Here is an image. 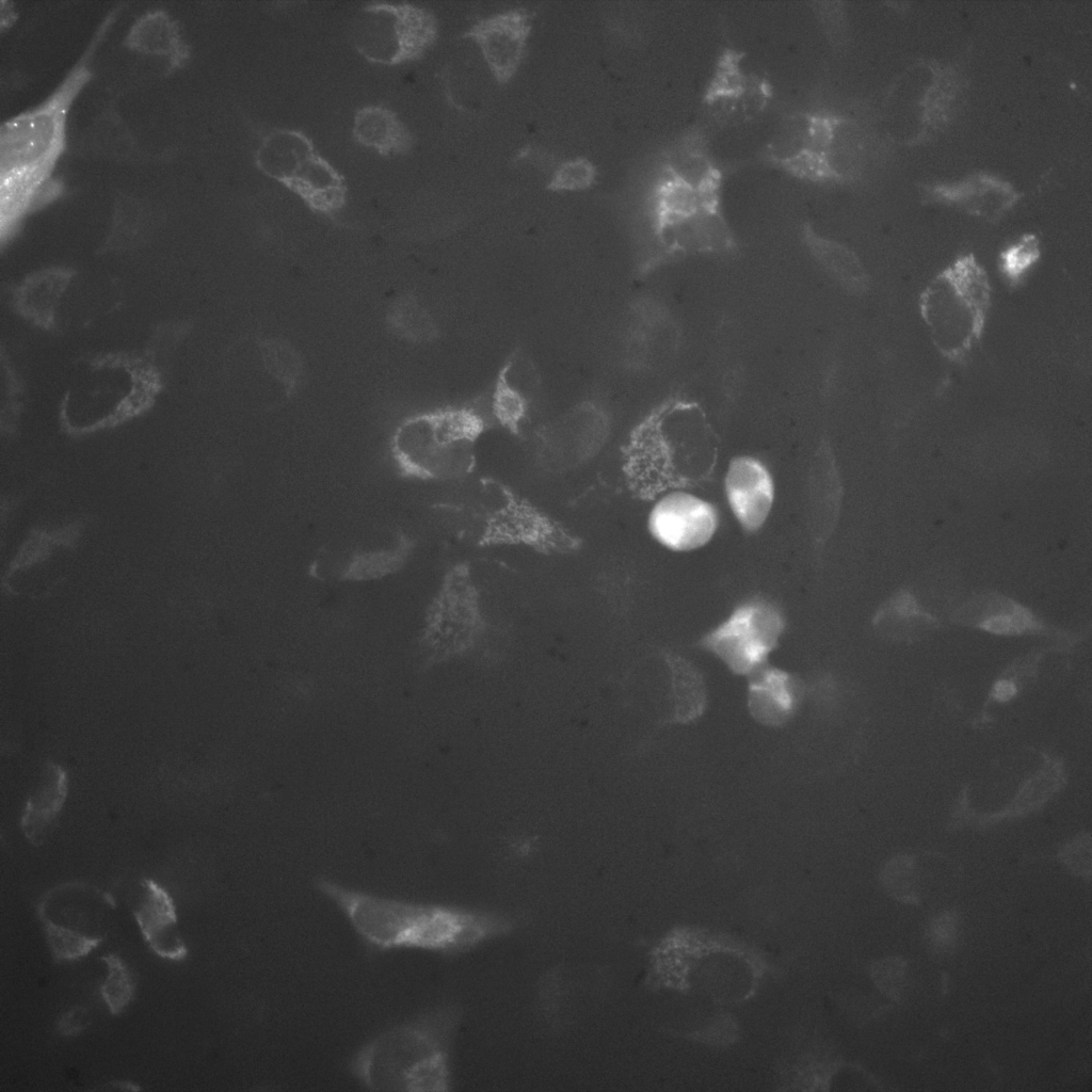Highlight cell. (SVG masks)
<instances>
[{"instance_id":"3957f363","label":"cell","mask_w":1092,"mask_h":1092,"mask_svg":"<svg viewBox=\"0 0 1092 1092\" xmlns=\"http://www.w3.org/2000/svg\"><path fill=\"white\" fill-rule=\"evenodd\" d=\"M315 887L338 908L359 938L378 951L453 953L501 935L511 927L499 915L392 898L328 879H318Z\"/></svg>"},{"instance_id":"1f68e13d","label":"cell","mask_w":1092,"mask_h":1092,"mask_svg":"<svg viewBox=\"0 0 1092 1092\" xmlns=\"http://www.w3.org/2000/svg\"><path fill=\"white\" fill-rule=\"evenodd\" d=\"M873 626L885 637L898 641H913L938 627V621L926 612L910 591L901 589L878 610Z\"/></svg>"},{"instance_id":"5bb4252c","label":"cell","mask_w":1092,"mask_h":1092,"mask_svg":"<svg viewBox=\"0 0 1092 1092\" xmlns=\"http://www.w3.org/2000/svg\"><path fill=\"white\" fill-rule=\"evenodd\" d=\"M785 628L781 611L764 599L738 606L707 632L698 645L718 657L730 672L749 676L767 663Z\"/></svg>"},{"instance_id":"ffe728a7","label":"cell","mask_w":1092,"mask_h":1092,"mask_svg":"<svg viewBox=\"0 0 1092 1092\" xmlns=\"http://www.w3.org/2000/svg\"><path fill=\"white\" fill-rule=\"evenodd\" d=\"M805 692L797 675L765 663L749 675L746 707L759 724L782 727L796 716Z\"/></svg>"},{"instance_id":"60d3db41","label":"cell","mask_w":1092,"mask_h":1092,"mask_svg":"<svg viewBox=\"0 0 1092 1092\" xmlns=\"http://www.w3.org/2000/svg\"><path fill=\"white\" fill-rule=\"evenodd\" d=\"M110 1088H113V1089H116V1090H123V1091H140L141 1090V1087L138 1083H134V1082H131V1081H128V1080H113V1081H110V1082L106 1083L105 1086L100 1087V1089H110Z\"/></svg>"},{"instance_id":"2e32d148","label":"cell","mask_w":1092,"mask_h":1092,"mask_svg":"<svg viewBox=\"0 0 1092 1092\" xmlns=\"http://www.w3.org/2000/svg\"><path fill=\"white\" fill-rule=\"evenodd\" d=\"M485 626L470 565L459 562L446 573L431 605L427 639L440 653L457 654L471 647Z\"/></svg>"},{"instance_id":"8992f818","label":"cell","mask_w":1092,"mask_h":1092,"mask_svg":"<svg viewBox=\"0 0 1092 1092\" xmlns=\"http://www.w3.org/2000/svg\"><path fill=\"white\" fill-rule=\"evenodd\" d=\"M862 149L856 123L836 109L819 106L784 115L761 157L793 179L835 187L857 178Z\"/></svg>"},{"instance_id":"d6a6232c","label":"cell","mask_w":1092,"mask_h":1092,"mask_svg":"<svg viewBox=\"0 0 1092 1092\" xmlns=\"http://www.w3.org/2000/svg\"><path fill=\"white\" fill-rule=\"evenodd\" d=\"M807 246L837 278L853 291H864L868 285L865 270L856 255L840 243L817 235L809 225L803 227Z\"/></svg>"},{"instance_id":"cb8c5ba5","label":"cell","mask_w":1092,"mask_h":1092,"mask_svg":"<svg viewBox=\"0 0 1092 1092\" xmlns=\"http://www.w3.org/2000/svg\"><path fill=\"white\" fill-rule=\"evenodd\" d=\"M539 385V372L530 357L521 350L511 354L497 376L489 398L494 422L513 434H519Z\"/></svg>"},{"instance_id":"ac0fdd59","label":"cell","mask_w":1092,"mask_h":1092,"mask_svg":"<svg viewBox=\"0 0 1092 1092\" xmlns=\"http://www.w3.org/2000/svg\"><path fill=\"white\" fill-rule=\"evenodd\" d=\"M532 13L510 9L476 20L462 37L473 42L494 79L508 83L524 59L532 29Z\"/></svg>"},{"instance_id":"44dd1931","label":"cell","mask_w":1092,"mask_h":1092,"mask_svg":"<svg viewBox=\"0 0 1092 1092\" xmlns=\"http://www.w3.org/2000/svg\"><path fill=\"white\" fill-rule=\"evenodd\" d=\"M728 505L746 532H755L765 524L774 498V486L767 467L752 456H737L725 475Z\"/></svg>"},{"instance_id":"4fadbf2b","label":"cell","mask_w":1092,"mask_h":1092,"mask_svg":"<svg viewBox=\"0 0 1092 1092\" xmlns=\"http://www.w3.org/2000/svg\"><path fill=\"white\" fill-rule=\"evenodd\" d=\"M435 16L410 2L378 1L363 5L352 26V43L367 62L400 66L423 57L437 37Z\"/></svg>"},{"instance_id":"6da1fadb","label":"cell","mask_w":1092,"mask_h":1092,"mask_svg":"<svg viewBox=\"0 0 1092 1092\" xmlns=\"http://www.w3.org/2000/svg\"><path fill=\"white\" fill-rule=\"evenodd\" d=\"M724 172L703 129L662 155L648 194L651 250L642 270L694 255H729L737 241L723 208Z\"/></svg>"},{"instance_id":"7402d4cb","label":"cell","mask_w":1092,"mask_h":1092,"mask_svg":"<svg viewBox=\"0 0 1092 1092\" xmlns=\"http://www.w3.org/2000/svg\"><path fill=\"white\" fill-rule=\"evenodd\" d=\"M142 896L132 911L141 934L149 949L168 961H181L188 947L180 934L176 906L171 894L158 882L145 878Z\"/></svg>"},{"instance_id":"8fae6325","label":"cell","mask_w":1092,"mask_h":1092,"mask_svg":"<svg viewBox=\"0 0 1092 1092\" xmlns=\"http://www.w3.org/2000/svg\"><path fill=\"white\" fill-rule=\"evenodd\" d=\"M255 164L314 212L331 215L347 205L344 175L303 130L279 127L267 132L257 146Z\"/></svg>"},{"instance_id":"f35d334b","label":"cell","mask_w":1092,"mask_h":1092,"mask_svg":"<svg viewBox=\"0 0 1092 1092\" xmlns=\"http://www.w3.org/2000/svg\"><path fill=\"white\" fill-rule=\"evenodd\" d=\"M956 935V924L950 916H942L930 928L929 940L938 949L950 946Z\"/></svg>"},{"instance_id":"74e56055","label":"cell","mask_w":1092,"mask_h":1092,"mask_svg":"<svg viewBox=\"0 0 1092 1092\" xmlns=\"http://www.w3.org/2000/svg\"><path fill=\"white\" fill-rule=\"evenodd\" d=\"M90 1023L91 1018L87 1009L83 1006H76L59 1017L57 1029L60 1034L71 1037L85 1030Z\"/></svg>"},{"instance_id":"484cf974","label":"cell","mask_w":1092,"mask_h":1092,"mask_svg":"<svg viewBox=\"0 0 1092 1092\" xmlns=\"http://www.w3.org/2000/svg\"><path fill=\"white\" fill-rule=\"evenodd\" d=\"M351 132L362 147L386 158L406 155L414 143L410 127L400 115L381 103L357 108L352 117Z\"/></svg>"},{"instance_id":"e575fe53","label":"cell","mask_w":1092,"mask_h":1092,"mask_svg":"<svg viewBox=\"0 0 1092 1092\" xmlns=\"http://www.w3.org/2000/svg\"><path fill=\"white\" fill-rule=\"evenodd\" d=\"M1041 257L1038 237L1033 234L1023 235L1016 242L1003 248L998 256V269L1006 283L1016 288L1035 266Z\"/></svg>"},{"instance_id":"277c9868","label":"cell","mask_w":1092,"mask_h":1092,"mask_svg":"<svg viewBox=\"0 0 1092 1092\" xmlns=\"http://www.w3.org/2000/svg\"><path fill=\"white\" fill-rule=\"evenodd\" d=\"M718 436L703 407L669 398L630 432L622 448V473L640 500L705 482L714 470Z\"/></svg>"},{"instance_id":"7a4b0ae2","label":"cell","mask_w":1092,"mask_h":1092,"mask_svg":"<svg viewBox=\"0 0 1092 1092\" xmlns=\"http://www.w3.org/2000/svg\"><path fill=\"white\" fill-rule=\"evenodd\" d=\"M121 10L119 4L105 15L81 55L42 101L1 124L2 239L10 237L29 214L63 194V181L55 178L53 172L66 147L68 113L92 79V58Z\"/></svg>"},{"instance_id":"d4e9b609","label":"cell","mask_w":1092,"mask_h":1092,"mask_svg":"<svg viewBox=\"0 0 1092 1092\" xmlns=\"http://www.w3.org/2000/svg\"><path fill=\"white\" fill-rule=\"evenodd\" d=\"M129 50L160 57L167 63V73L182 68L191 57L179 23L164 10H148L130 26L124 42Z\"/></svg>"},{"instance_id":"9a60e30c","label":"cell","mask_w":1092,"mask_h":1092,"mask_svg":"<svg viewBox=\"0 0 1092 1092\" xmlns=\"http://www.w3.org/2000/svg\"><path fill=\"white\" fill-rule=\"evenodd\" d=\"M773 97L771 80L751 66L748 53L724 46L704 86L702 103L713 121L734 126L759 117Z\"/></svg>"},{"instance_id":"ba28073f","label":"cell","mask_w":1092,"mask_h":1092,"mask_svg":"<svg viewBox=\"0 0 1092 1092\" xmlns=\"http://www.w3.org/2000/svg\"><path fill=\"white\" fill-rule=\"evenodd\" d=\"M493 423L489 400L421 414L399 428L395 451L403 467L417 477L463 478L473 470L477 443Z\"/></svg>"},{"instance_id":"d6986e66","label":"cell","mask_w":1092,"mask_h":1092,"mask_svg":"<svg viewBox=\"0 0 1092 1092\" xmlns=\"http://www.w3.org/2000/svg\"><path fill=\"white\" fill-rule=\"evenodd\" d=\"M952 621L998 636L1042 635L1071 645L1074 638L1045 624L1030 609L996 592H983L952 614Z\"/></svg>"},{"instance_id":"83f0119b","label":"cell","mask_w":1092,"mask_h":1092,"mask_svg":"<svg viewBox=\"0 0 1092 1092\" xmlns=\"http://www.w3.org/2000/svg\"><path fill=\"white\" fill-rule=\"evenodd\" d=\"M839 478L831 450L822 447L808 481L809 526L816 543L824 542L837 523L842 495Z\"/></svg>"},{"instance_id":"4dcf8cb0","label":"cell","mask_w":1092,"mask_h":1092,"mask_svg":"<svg viewBox=\"0 0 1092 1092\" xmlns=\"http://www.w3.org/2000/svg\"><path fill=\"white\" fill-rule=\"evenodd\" d=\"M664 660L670 671L673 705L670 722L687 724L697 720L707 706V690L702 673L676 653L665 652Z\"/></svg>"},{"instance_id":"9c48e42d","label":"cell","mask_w":1092,"mask_h":1092,"mask_svg":"<svg viewBox=\"0 0 1092 1092\" xmlns=\"http://www.w3.org/2000/svg\"><path fill=\"white\" fill-rule=\"evenodd\" d=\"M479 547L518 546L553 556L582 547V539L537 505L494 478L479 480L471 507Z\"/></svg>"},{"instance_id":"f546056e","label":"cell","mask_w":1092,"mask_h":1092,"mask_svg":"<svg viewBox=\"0 0 1092 1092\" xmlns=\"http://www.w3.org/2000/svg\"><path fill=\"white\" fill-rule=\"evenodd\" d=\"M85 525L86 519L79 518L55 529L32 528L4 572L3 589L14 593L10 584L12 577L47 562L57 548L75 549Z\"/></svg>"},{"instance_id":"5b68a950","label":"cell","mask_w":1092,"mask_h":1092,"mask_svg":"<svg viewBox=\"0 0 1092 1092\" xmlns=\"http://www.w3.org/2000/svg\"><path fill=\"white\" fill-rule=\"evenodd\" d=\"M452 1024L450 1012L433 1010L391 1026L354 1054L350 1071L373 1091H447Z\"/></svg>"},{"instance_id":"603a6c76","label":"cell","mask_w":1092,"mask_h":1092,"mask_svg":"<svg viewBox=\"0 0 1092 1092\" xmlns=\"http://www.w3.org/2000/svg\"><path fill=\"white\" fill-rule=\"evenodd\" d=\"M932 198L995 223L1022 197L1008 181L986 173H974L962 180L926 188Z\"/></svg>"},{"instance_id":"836d02e7","label":"cell","mask_w":1092,"mask_h":1092,"mask_svg":"<svg viewBox=\"0 0 1092 1092\" xmlns=\"http://www.w3.org/2000/svg\"><path fill=\"white\" fill-rule=\"evenodd\" d=\"M929 870L914 857L895 860L887 867L886 885L896 898L918 904L935 893V880Z\"/></svg>"},{"instance_id":"d590c367","label":"cell","mask_w":1092,"mask_h":1092,"mask_svg":"<svg viewBox=\"0 0 1092 1092\" xmlns=\"http://www.w3.org/2000/svg\"><path fill=\"white\" fill-rule=\"evenodd\" d=\"M106 963L107 977L100 985V995L113 1015L121 1014L131 1002L135 992L130 969L121 957L107 953L100 957Z\"/></svg>"},{"instance_id":"ab89813d","label":"cell","mask_w":1092,"mask_h":1092,"mask_svg":"<svg viewBox=\"0 0 1092 1092\" xmlns=\"http://www.w3.org/2000/svg\"><path fill=\"white\" fill-rule=\"evenodd\" d=\"M1018 690L1019 687L1015 679L1001 676L992 687L990 700L998 703L1009 702L1017 694Z\"/></svg>"},{"instance_id":"30bf717a","label":"cell","mask_w":1092,"mask_h":1092,"mask_svg":"<svg viewBox=\"0 0 1092 1092\" xmlns=\"http://www.w3.org/2000/svg\"><path fill=\"white\" fill-rule=\"evenodd\" d=\"M157 375L146 360L131 355H108L92 359L85 378L79 379L66 397L61 419L85 415L75 437L115 427L138 415L158 389Z\"/></svg>"},{"instance_id":"8d00e7d4","label":"cell","mask_w":1092,"mask_h":1092,"mask_svg":"<svg viewBox=\"0 0 1092 1092\" xmlns=\"http://www.w3.org/2000/svg\"><path fill=\"white\" fill-rule=\"evenodd\" d=\"M597 170L592 161L576 157L562 162L553 172L546 189L551 192L583 191L593 186Z\"/></svg>"},{"instance_id":"f1b7e54d","label":"cell","mask_w":1092,"mask_h":1092,"mask_svg":"<svg viewBox=\"0 0 1092 1092\" xmlns=\"http://www.w3.org/2000/svg\"><path fill=\"white\" fill-rule=\"evenodd\" d=\"M71 277L70 270L61 268L33 273L16 290L15 304L18 311L36 325L52 326L57 308Z\"/></svg>"},{"instance_id":"7c38bea8","label":"cell","mask_w":1092,"mask_h":1092,"mask_svg":"<svg viewBox=\"0 0 1092 1092\" xmlns=\"http://www.w3.org/2000/svg\"><path fill=\"white\" fill-rule=\"evenodd\" d=\"M114 909L110 894L84 882H65L47 890L37 916L53 960L76 961L98 947Z\"/></svg>"},{"instance_id":"e0dca14e","label":"cell","mask_w":1092,"mask_h":1092,"mask_svg":"<svg viewBox=\"0 0 1092 1092\" xmlns=\"http://www.w3.org/2000/svg\"><path fill=\"white\" fill-rule=\"evenodd\" d=\"M647 517L651 536L673 551H689L707 544L718 527V514L709 502L682 491L658 498Z\"/></svg>"},{"instance_id":"52a82bcc","label":"cell","mask_w":1092,"mask_h":1092,"mask_svg":"<svg viewBox=\"0 0 1092 1092\" xmlns=\"http://www.w3.org/2000/svg\"><path fill=\"white\" fill-rule=\"evenodd\" d=\"M992 288L974 254H963L941 270L920 292L918 308L936 351L963 362L981 339Z\"/></svg>"},{"instance_id":"4316f807","label":"cell","mask_w":1092,"mask_h":1092,"mask_svg":"<svg viewBox=\"0 0 1092 1092\" xmlns=\"http://www.w3.org/2000/svg\"><path fill=\"white\" fill-rule=\"evenodd\" d=\"M68 794V774L59 764L45 765L37 788L28 798L20 819L25 837L41 846L57 822Z\"/></svg>"}]
</instances>
